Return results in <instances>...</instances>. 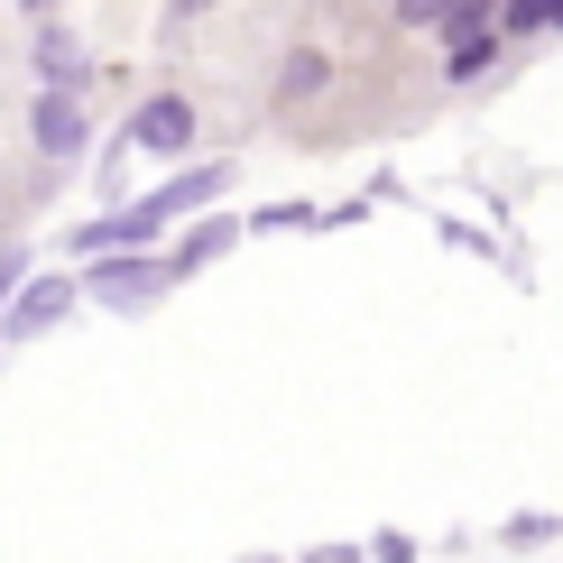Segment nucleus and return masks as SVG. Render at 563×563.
Instances as JSON below:
<instances>
[{"mask_svg":"<svg viewBox=\"0 0 563 563\" xmlns=\"http://www.w3.org/2000/svg\"><path fill=\"white\" fill-rule=\"evenodd\" d=\"M323 75H333V65H323V56H296L287 75H277V92H287V102H305V92H323Z\"/></svg>","mask_w":563,"mask_h":563,"instance_id":"obj_9","label":"nucleus"},{"mask_svg":"<svg viewBox=\"0 0 563 563\" xmlns=\"http://www.w3.org/2000/svg\"><path fill=\"white\" fill-rule=\"evenodd\" d=\"M75 305H84V277H19V296L0 305V323H10V342H37V333H56Z\"/></svg>","mask_w":563,"mask_h":563,"instance_id":"obj_2","label":"nucleus"},{"mask_svg":"<svg viewBox=\"0 0 563 563\" xmlns=\"http://www.w3.org/2000/svg\"><path fill=\"white\" fill-rule=\"evenodd\" d=\"M250 563H277V554H250Z\"/></svg>","mask_w":563,"mask_h":563,"instance_id":"obj_17","label":"nucleus"},{"mask_svg":"<svg viewBox=\"0 0 563 563\" xmlns=\"http://www.w3.org/2000/svg\"><path fill=\"white\" fill-rule=\"evenodd\" d=\"M29 139H37V157H56V167H65V157H84V148H92L84 92H56V84H46V92H37V111H29Z\"/></svg>","mask_w":563,"mask_h":563,"instance_id":"obj_3","label":"nucleus"},{"mask_svg":"<svg viewBox=\"0 0 563 563\" xmlns=\"http://www.w3.org/2000/svg\"><path fill=\"white\" fill-rule=\"evenodd\" d=\"M462 0H397V29H443Z\"/></svg>","mask_w":563,"mask_h":563,"instance_id":"obj_10","label":"nucleus"},{"mask_svg":"<svg viewBox=\"0 0 563 563\" xmlns=\"http://www.w3.org/2000/svg\"><path fill=\"white\" fill-rule=\"evenodd\" d=\"M19 10H37V19H46V10H56V0H19Z\"/></svg>","mask_w":563,"mask_h":563,"instance_id":"obj_15","label":"nucleus"},{"mask_svg":"<svg viewBox=\"0 0 563 563\" xmlns=\"http://www.w3.org/2000/svg\"><path fill=\"white\" fill-rule=\"evenodd\" d=\"M499 65V29H443V75L453 84H481Z\"/></svg>","mask_w":563,"mask_h":563,"instance_id":"obj_6","label":"nucleus"},{"mask_svg":"<svg viewBox=\"0 0 563 563\" xmlns=\"http://www.w3.org/2000/svg\"><path fill=\"white\" fill-rule=\"evenodd\" d=\"M499 19H508V29H554V0H499Z\"/></svg>","mask_w":563,"mask_h":563,"instance_id":"obj_11","label":"nucleus"},{"mask_svg":"<svg viewBox=\"0 0 563 563\" xmlns=\"http://www.w3.org/2000/svg\"><path fill=\"white\" fill-rule=\"evenodd\" d=\"M222 185H231V167H195V176L157 185V195H148V213H157V222H176V213H195V203H213Z\"/></svg>","mask_w":563,"mask_h":563,"instance_id":"obj_7","label":"nucleus"},{"mask_svg":"<svg viewBox=\"0 0 563 563\" xmlns=\"http://www.w3.org/2000/svg\"><path fill=\"white\" fill-rule=\"evenodd\" d=\"M222 241H231V222H203V231H195V241H185V250H176V260H167V268H176V277H185V268H203V260H213V250H222Z\"/></svg>","mask_w":563,"mask_h":563,"instance_id":"obj_8","label":"nucleus"},{"mask_svg":"<svg viewBox=\"0 0 563 563\" xmlns=\"http://www.w3.org/2000/svg\"><path fill=\"white\" fill-rule=\"evenodd\" d=\"M554 29H563V0H554Z\"/></svg>","mask_w":563,"mask_h":563,"instance_id":"obj_16","label":"nucleus"},{"mask_svg":"<svg viewBox=\"0 0 563 563\" xmlns=\"http://www.w3.org/2000/svg\"><path fill=\"white\" fill-rule=\"evenodd\" d=\"M314 563H361V554H351V545H323V554H314Z\"/></svg>","mask_w":563,"mask_h":563,"instance_id":"obj_13","label":"nucleus"},{"mask_svg":"<svg viewBox=\"0 0 563 563\" xmlns=\"http://www.w3.org/2000/svg\"><path fill=\"white\" fill-rule=\"evenodd\" d=\"M130 148L185 157V148H195V102H185V92H148V102L130 111Z\"/></svg>","mask_w":563,"mask_h":563,"instance_id":"obj_4","label":"nucleus"},{"mask_svg":"<svg viewBox=\"0 0 563 563\" xmlns=\"http://www.w3.org/2000/svg\"><path fill=\"white\" fill-rule=\"evenodd\" d=\"M29 56H37V84H56V92H84V84H92V65H84V46L65 37L56 19H46V29H37V46H29Z\"/></svg>","mask_w":563,"mask_h":563,"instance_id":"obj_5","label":"nucleus"},{"mask_svg":"<svg viewBox=\"0 0 563 563\" xmlns=\"http://www.w3.org/2000/svg\"><path fill=\"white\" fill-rule=\"evenodd\" d=\"M176 287V268L167 260H148V250H92V277H84V296H102V305H157Z\"/></svg>","mask_w":563,"mask_h":563,"instance_id":"obj_1","label":"nucleus"},{"mask_svg":"<svg viewBox=\"0 0 563 563\" xmlns=\"http://www.w3.org/2000/svg\"><path fill=\"white\" fill-rule=\"evenodd\" d=\"M167 10H176V19H195V10H203V0H167Z\"/></svg>","mask_w":563,"mask_h":563,"instance_id":"obj_14","label":"nucleus"},{"mask_svg":"<svg viewBox=\"0 0 563 563\" xmlns=\"http://www.w3.org/2000/svg\"><path fill=\"white\" fill-rule=\"evenodd\" d=\"M19 277H29V260H19V250H0V305L19 296Z\"/></svg>","mask_w":563,"mask_h":563,"instance_id":"obj_12","label":"nucleus"}]
</instances>
